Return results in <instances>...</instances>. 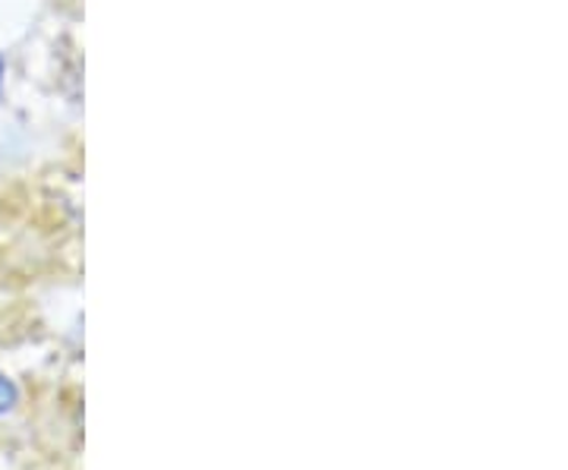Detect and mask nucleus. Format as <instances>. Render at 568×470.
Returning a JSON list of instances; mask_svg holds the SVG:
<instances>
[{"label": "nucleus", "mask_w": 568, "mask_h": 470, "mask_svg": "<svg viewBox=\"0 0 568 470\" xmlns=\"http://www.w3.org/2000/svg\"><path fill=\"white\" fill-rule=\"evenodd\" d=\"M17 398H20V391H17V386L0 372V413H7V410H13V405H17Z\"/></svg>", "instance_id": "obj_1"}, {"label": "nucleus", "mask_w": 568, "mask_h": 470, "mask_svg": "<svg viewBox=\"0 0 568 470\" xmlns=\"http://www.w3.org/2000/svg\"><path fill=\"white\" fill-rule=\"evenodd\" d=\"M0 80H3V61H0Z\"/></svg>", "instance_id": "obj_2"}]
</instances>
